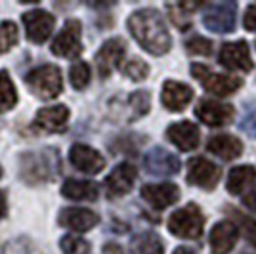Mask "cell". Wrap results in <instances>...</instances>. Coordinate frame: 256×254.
Segmentation results:
<instances>
[{
  "label": "cell",
  "mask_w": 256,
  "mask_h": 254,
  "mask_svg": "<svg viewBox=\"0 0 256 254\" xmlns=\"http://www.w3.org/2000/svg\"><path fill=\"white\" fill-rule=\"evenodd\" d=\"M6 210H8V204H6V197H4V193L0 191V220L6 216Z\"/></svg>",
  "instance_id": "39"
},
{
  "label": "cell",
  "mask_w": 256,
  "mask_h": 254,
  "mask_svg": "<svg viewBox=\"0 0 256 254\" xmlns=\"http://www.w3.org/2000/svg\"><path fill=\"white\" fill-rule=\"evenodd\" d=\"M166 138L180 151H192L199 146L201 132H199L197 124H193L190 120H180L166 128Z\"/></svg>",
  "instance_id": "19"
},
{
  "label": "cell",
  "mask_w": 256,
  "mask_h": 254,
  "mask_svg": "<svg viewBox=\"0 0 256 254\" xmlns=\"http://www.w3.org/2000/svg\"><path fill=\"white\" fill-rule=\"evenodd\" d=\"M142 199L155 210H162L180 199V190L174 184H148L142 188Z\"/></svg>",
  "instance_id": "16"
},
{
  "label": "cell",
  "mask_w": 256,
  "mask_h": 254,
  "mask_svg": "<svg viewBox=\"0 0 256 254\" xmlns=\"http://www.w3.org/2000/svg\"><path fill=\"white\" fill-rule=\"evenodd\" d=\"M69 80H71V84L75 86L76 90L86 88L88 82H90V65L84 64V62L75 64L69 71Z\"/></svg>",
  "instance_id": "30"
},
{
  "label": "cell",
  "mask_w": 256,
  "mask_h": 254,
  "mask_svg": "<svg viewBox=\"0 0 256 254\" xmlns=\"http://www.w3.org/2000/svg\"><path fill=\"white\" fill-rule=\"evenodd\" d=\"M243 202L248 210L256 212V184L246 193H243Z\"/></svg>",
  "instance_id": "38"
},
{
  "label": "cell",
  "mask_w": 256,
  "mask_h": 254,
  "mask_svg": "<svg viewBox=\"0 0 256 254\" xmlns=\"http://www.w3.org/2000/svg\"><path fill=\"white\" fill-rule=\"evenodd\" d=\"M126 25L132 36L138 40V44L146 52L153 54V56H162L170 50V32L164 25L162 16L157 10L144 8V10L134 12L128 18Z\"/></svg>",
  "instance_id": "1"
},
{
  "label": "cell",
  "mask_w": 256,
  "mask_h": 254,
  "mask_svg": "<svg viewBox=\"0 0 256 254\" xmlns=\"http://www.w3.org/2000/svg\"><path fill=\"white\" fill-rule=\"evenodd\" d=\"M241 128L245 130L246 134H250V136H256V109L254 111H248L243 118V122H241Z\"/></svg>",
  "instance_id": "36"
},
{
  "label": "cell",
  "mask_w": 256,
  "mask_h": 254,
  "mask_svg": "<svg viewBox=\"0 0 256 254\" xmlns=\"http://www.w3.org/2000/svg\"><path fill=\"white\" fill-rule=\"evenodd\" d=\"M192 74L201 82V86L206 92L216 96H230L243 86V80L239 76L214 73V71H210L208 67H204L201 64L192 65Z\"/></svg>",
  "instance_id": "5"
},
{
  "label": "cell",
  "mask_w": 256,
  "mask_h": 254,
  "mask_svg": "<svg viewBox=\"0 0 256 254\" xmlns=\"http://www.w3.org/2000/svg\"><path fill=\"white\" fill-rule=\"evenodd\" d=\"M206 149L224 160H234L243 155V142L232 134H216L206 142Z\"/></svg>",
  "instance_id": "21"
},
{
  "label": "cell",
  "mask_w": 256,
  "mask_h": 254,
  "mask_svg": "<svg viewBox=\"0 0 256 254\" xmlns=\"http://www.w3.org/2000/svg\"><path fill=\"white\" fill-rule=\"evenodd\" d=\"M243 25H245L246 31L256 32V6L250 4L245 12V20H243Z\"/></svg>",
  "instance_id": "37"
},
{
  "label": "cell",
  "mask_w": 256,
  "mask_h": 254,
  "mask_svg": "<svg viewBox=\"0 0 256 254\" xmlns=\"http://www.w3.org/2000/svg\"><path fill=\"white\" fill-rule=\"evenodd\" d=\"M18 104V92L12 82L10 74L6 71H0V109L8 111Z\"/></svg>",
  "instance_id": "26"
},
{
  "label": "cell",
  "mask_w": 256,
  "mask_h": 254,
  "mask_svg": "<svg viewBox=\"0 0 256 254\" xmlns=\"http://www.w3.org/2000/svg\"><path fill=\"white\" fill-rule=\"evenodd\" d=\"M150 102L151 98L148 92H144V90H138V92H134V94L128 98V109H130V116H128V120H134V118H140V116H144L148 111H150Z\"/></svg>",
  "instance_id": "27"
},
{
  "label": "cell",
  "mask_w": 256,
  "mask_h": 254,
  "mask_svg": "<svg viewBox=\"0 0 256 254\" xmlns=\"http://www.w3.org/2000/svg\"><path fill=\"white\" fill-rule=\"evenodd\" d=\"M226 210L234 214V218L239 222V232H243V235L248 239V243H252L256 246V222H254V218H248L246 214L239 212L237 208H234V206H228Z\"/></svg>",
  "instance_id": "29"
},
{
  "label": "cell",
  "mask_w": 256,
  "mask_h": 254,
  "mask_svg": "<svg viewBox=\"0 0 256 254\" xmlns=\"http://www.w3.org/2000/svg\"><path fill=\"white\" fill-rule=\"evenodd\" d=\"M62 193L71 201H96L98 195H100V190H98V186L94 182L69 178L62 186Z\"/></svg>",
  "instance_id": "24"
},
{
  "label": "cell",
  "mask_w": 256,
  "mask_h": 254,
  "mask_svg": "<svg viewBox=\"0 0 256 254\" xmlns=\"http://www.w3.org/2000/svg\"><path fill=\"white\" fill-rule=\"evenodd\" d=\"M186 50L193 54V56H210L212 54V42L208 38H204V36L195 34L186 42Z\"/></svg>",
  "instance_id": "33"
},
{
  "label": "cell",
  "mask_w": 256,
  "mask_h": 254,
  "mask_svg": "<svg viewBox=\"0 0 256 254\" xmlns=\"http://www.w3.org/2000/svg\"><path fill=\"white\" fill-rule=\"evenodd\" d=\"M100 222L96 212L88 210V208H64L60 214V224L65 226L67 230H73V232H88L92 230L96 224Z\"/></svg>",
  "instance_id": "20"
},
{
  "label": "cell",
  "mask_w": 256,
  "mask_h": 254,
  "mask_svg": "<svg viewBox=\"0 0 256 254\" xmlns=\"http://www.w3.org/2000/svg\"><path fill=\"white\" fill-rule=\"evenodd\" d=\"M0 178H2V166H0Z\"/></svg>",
  "instance_id": "41"
},
{
  "label": "cell",
  "mask_w": 256,
  "mask_h": 254,
  "mask_svg": "<svg viewBox=\"0 0 256 254\" xmlns=\"http://www.w3.org/2000/svg\"><path fill=\"white\" fill-rule=\"evenodd\" d=\"M144 166L153 176H174L180 172V159L162 148H153L144 157Z\"/></svg>",
  "instance_id": "13"
},
{
  "label": "cell",
  "mask_w": 256,
  "mask_h": 254,
  "mask_svg": "<svg viewBox=\"0 0 256 254\" xmlns=\"http://www.w3.org/2000/svg\"><path fill=\"white\" fill-rule=\"evenodd\" d=\"M218 62H220V65H224L226 69H232V71L248 73L252 69L250 48H248V44L245 40L222 44L220 54H218Z\"/></svg>",
  "instance_id": "9"
},
{
  "label": "cell",
  "mask_w": 256,
  "mask_h": 254,
  "mask_svg": "<svg viewBox=\"0 0 256 254\" xmlns=\"http://www.w3.org/2000/svg\"><path fill=\"white\" fill-rule=\"evenodd\" d=\"M222 170L212 160L204 157H193L188 160V182L201 190H214L220 182Z\"/></svg>",
  "instance_id": "8"
},
{
  "label": "cell",
  "mask_w": 256,
  "mask_h": 254,
  "mask_svg": "<svg viewBox=\"0 0 256 254\" xmlns=\"http://www.w3.org/2000/svg\"><path fill=\"white\" fill-rule=\"evenodd\" d=\"M136 250L138 254H164V246H162V241L157 233L148 232V233H142L136 237Z\"/></svg>",
  "instance_id": "25"
},
{
  "label": "cell",
  "mask_w": 256,
  "mask_h": 254,
  "mask_svg": "<svg viewBox=\"0 0 256 254\" xmlns=\"http://www.w3.org/2000/svg\"><path fill=\"white\" fill-rule=\"evenodd\" d=\"M256 184V168L250 164H241L232 168L228 176V191L234 195H243Z\"/></svg>",
  "instance_id": "23"
},
{
  "label": "cell",
  "mask_w": 256,
  "mask_h": 254,
  "mask_svg": "<svg viewBox=\"0 0 256 254\" xmlns=\"http://www.w3.org/2000/svg\"><path fill=\"white\" fill-rule=\"evenodd\" d=\"M25 82L32 90V94L38 96L40 100H54L64 90V76L56 65H40L29 71Z\"/></svg>",
  "instance_id": "3"
},
{
  "label": "cell",
  "mask_w": 256,
  "mask_h": 254,
  "mask_svg": "<svg viewBox=\"0 0 256 254\" xmlns=\"http://www.w3.org/2000/svg\"><path fill=\"white\" fill-rule=\"evenodd\" d=\"M80 31L82 25L78 20H69L64 25V29L60 34L54 38L52 42V52L60 58H78L82 52V42H80Z\"/></svg>",
  "instance_id": "7"
},
{
  "label": "cell",
  "mask_w": 256,
  "mask_h": 254,
  "mask_svg": "<svg viewBox=\"0 0 256 254\" xmlns=\"http://www.w3.org/2000/svg\"><path fill=\"white\" fill-rule=\"evenodd\" d=\"M235 20H237V4L228 0V2L208 4L203 16V25L208 31L226 34L235 29Z\"/></svg>",
  "instance_id": "6"
},
{
  "label": "cell",
  "mask_w": 256,
  "mask_h": 254,
  "mask_svg": "<svg viewBox=\"0 0 256 254\" xmlns=\"http://www.w3.org/2000/svg\"><path fill=\"white\" fill-rule=\"evenodd\" d=\"M69 160L73 166H76L84 174H98L106 168V159L102 157V153H98L96 149L84 146V144H75L71 148Z\"/></svg>",
  "instance_id": "17"
},
{
  "label": "cell",
  "mask_w": 256,
  "mask_h": 254,
  "mask_svg": "<svg viewBox=\"0 0 256 254\" xmlns=\"http://www.w3.org/2000/svg\"><path fill=\"white\" fill-rule=\"evenodd\" d=\"M20 176L27 184H44L54 180L60 172V155L56 149L27 151L20 157Z\"/></svg>",
  "instance_id": "2"
},
{
  "label": "cell",
  "mask_w": 256,
  "mask_h": 254,
  "mask_svg": "<svg viewBox=\"0 0 256 254\" xmlns=\"http://www.w3.org/2000/svg\"><path fill=\"white\" fill-rule=\"evenodd\" d=\"M124 54H126V46H124L122 38H109L107 42H104L100 52L96 54V65L100 76L107 78L109 74L113 73L120 65Z\"/></svg>",
  "instance_id": "12"
},
{
  "label": "cell",
  "mask_w": 256,
  "mask_h": 254,
  "mask_svg": "<svg viewBox=\"0 0 256 254\" xmlns=\"http://www.w3.org/2000/svg\"><path fill=\"white\" fill-rule=\"evenodd\" d=\"M239 239V228L230 220L214 224L208 235V243H210V252L212 254H230L234 250L235 243Z\"/></svg>",
  "instance_id": "15"
},
{
  "label": "cell",
  "mask_w": 256,
  "mask_h": 254,
  "mask_svg": "<svg viewBox=\"0 0 256 254\" xmlns=\"http://www.w3.org/2000/svg\"><path fill=\"white\" fill-rule=\"evenodd\" d=\"M166 8H168V12H170L172 22L176 23L180 29H188V27L192 25V22H190V16H188V14H180V8H178V4H176V6L168 4Z\"/></svg>",
  "instance_id": "35"
},
{
  "label": "cell",
  "mask_w": 256,
  "mask_h": 254,
  "mask_svg": "<svg viewBox=\"0 0 256 254\" xmlns=\"http://www.w3.org/2000/svg\"><path fill=\"white\" fill-rule=\"evenodd\" d=\"M67 120H69V109L65 106L42 107L34 118L36 126H40L46 132H64L67 128Z\"/></svg>",
  "instance_id": "22"
},
{
  "label": "cell",
  "mask_w": 256,
  "mask_h": 254,
  "mask_svg": "<svg viewBox=\"0 0 256 254\" xmlns=\"http://www.w3.org/2000/svg\"><path fill=\"white\" fill-rule=\"evenodd\" d=\"M174 254H197L193 248H190V246H178L176 250H174Z\"/></svg>",
  "instance_id": "40"
},
{
  "label": "cell",
  "mask_w": 256,
  "mask_h": 254,
  "mask_svg": "<svg viewBox=\"0 0 256 254\" xmlns=\"http://www.w3.org/2000/svg\"><path fill=\"white\" fill-rule=\"evenodd\" d=\"M18 38H20V31H18L16 23H0V54L10 52L12 48L18 44Z\"/></svg>",
  "instance_id": "28"
},
{
  "label": "cell",
  "mask_w": 256,
  "mask_h": 254,
  "mask_svg": "<svg viewBox=\"0 0 256 254\" xmlns=\"http://www.w3.org/2000/svg\"><path fill=\"white\" fill-rule=\"evenodd\" d=\"M124 74H126L128 78H132V80H144V78H148V74H150V67L148 64H144L140 58H132L126 65H124Z\"/></svg>",
  "instance_id": "32"
},
{
  "label": "cell",
  "mask_w": 256,
  "mask_h": 254,
  "mask_svg": "<svg viewBox=\"0 0 256 254\" xmlns=\"http://www.w3.org/2000/svg\"><path fill=\"white\" fill-rule=\"evenodd\" d=\"M2 254H31V248H29L27 241L16 239V241H10L2 248Z\"/></svg>",
  "instance_id": "34"
},
{
  "label": "cell",
  "mask_w": 256,
  "mask_h": 254,
  "mask_svg": "<svg viewBox=\"0 0 256 254\" xmlns=\"http://www.w3.org/2000/svg\"><path fill=\"white\" fill-rule=\"evenodd\" d=\"M138 178V170L130 162H120L109 172L106 178V190L109 197H122L132 190L134 182Z\"/></svg>",
  "instance_id": "14"
},
{
  "label": "cell",
  "mask_w": 256,
  "mask_h": 254,
  "mask_svg": "<svg viewBox=\"0 0 256 254\" xmlns=\"http://www.w3.org/2000/svg\"><path fill=\"white\" fill-rule=\"evenodd\" d=\"M23 25H25L27 38L31 42L42 44L52 34L54 25H56V18L44 10H31L23 14Z\"/></svg>",
  "instance_id": "11"
},
{
  "label": "cell",
  "mask_w": 256,
  "mask_h": 254,
  "mask_svg": "<svg viewBox=\"0 0 256 254\" xmlns=\"http://www.w3.org/2000/svg\"><path fill=\"white\" fill-rule=\"evenodd\" d=\"M193 100V90L184 82L178 80H166L162 84V92H160V102L172 113L184 111L190 106V102Z\"/></svg>",
  "instance_id": "18"
},
{
  "label": "cell",
  "mask_w": 256,
  "mask_h": 254,
  "mask_svg": "<svg viewBox=\"0 0 256 254\" xmlns=\"http://www.w3.org/2000/svg\"><path fill=\"white\" fill-rule=\"evenodd\" d=\"M62 250H64V254H88L90 252V244L82 237L65 235L62 239Z\"/></svg>",
  "instance_id": "31"
},
{
  "label": "cell",
  "mask_w": 256,
  "mask_h": 254,
  "mask_svg": "<svg viewBox=\"0 0 256 254\" xmlns=\"http://www.w3.org/2000/svg\"><path fill=\"white\" fill-rule=\"evenodd\" d=\"M204 216L197 204H186L168 218V230L180 239H199L203 235Z\"/></svg>",
  "instance_id": "4"
},
{
  "label": "cell",
  "mask_w": 256,
  "mask_h": 254,
  "mask_svg": "<svg viewBox=\"0 0 256 254\" xmlns=\"http://www.w3.org/2000/svg\"><path fill=\"white\" fill-rule=\"evenodd\" d=\"M195 116L206 126H224L234 120L235 109L234 106L216 100H201L199 106L195 107Z\"/></svg>",
  "instance_id": "10"
}]
</instances>
